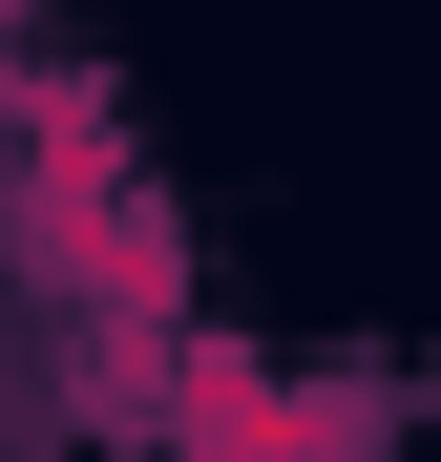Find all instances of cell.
Segmentation results:
<instances>
[{
  "label": "cell",
  "mask_w": 441,
  "mask_h": 462,
  "mask_svg": "<svg viewBox=\"0 0 441 462\" xmlns=\"http://www.w3.org/2000/svg\"><path fill=\"white\" fill-rule=\"evenodd\" d=\"M169 420L189 462H379V400H294V378H253L232 337H169Z\"/></svg>",
  "instance_id": "6da1fadb"
}]
</instances>
